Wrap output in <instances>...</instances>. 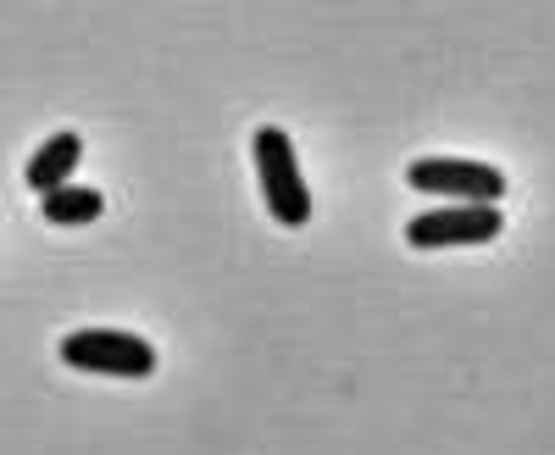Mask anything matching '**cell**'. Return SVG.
<instances>
[{"instance_id":"obj_3","label":"cell","mask_w":555,"mask_h":455,"mask_svg":"<svg viewBox=\"0 0 555 455\" xmlns=\"http://www.w3.org/2000/svg\"><path fill=\"white\" fill-rule=\"evenodd\" d=\"M405 184L416 195H444L450 206H500L505 172L489 161H467V156H423L405 167Z\"/></svg>"},{"instance_id":"obj_6","label":"cell","mask_w":555,"mask_h":455,"mask_svg":"<svg viewBox=\"0 0 555 455\" xmlns=\"http://www.w3.org/2000/svg\"><path fill=\"white\" fill-rule=\"evenodd\" d=\"M101 211H106V195L89 190V184H67L56 195H39V217L51 227H83V222H95Z\"/></svg>"},{"instance_id":"obj_1","label":"cell","mask_w":555,"mask_h":455,"mask_svg":"<svg viewBox=\"0 0 555 455\" xmlns=\"http://www.w3.org/2000/svg\"><path fill=\"white\" fill-rule=\"evenodd\" d=\"M250 156H256V184H261V200L267 211L284 222V227H306L311 217V195H306V178H300V161H295V145L284 128H256L250 140Z\"/></svg>"},{"instance_id":"obj_4","label":"cell","mask_w":555,"mask_h":455,"mask_svg":"<svg viewBox=\"0 0 555 455\" xmlns=\"http://www.w3.org/2000/svg\"><path fill=\"white\" fill-rule=\"evenodd\" d=\"M505 211L500 206H439L405 222V245L411 250H450V245H489L500 239Z\"/></svg>"},{"instance_id":"obj_5","label":"cell","mask_w":555,"mask_h":455,"mask_svg":"<svg viewBox=\"0 0 555 455\" xmlns=\"http://www.w3.org/2000/svg\"><path fill=\"white\" fill-rule=\"evenodd\" d=\"M83 161V140L78 133H51L34 156H28V190L34 195H56V190H67V178H73V167Z\"/></svg>"},{"instance_id":"obj_2","label":"cell","mask_w":555,"mask_h":455,"mask_svg":"<svg viewBox=\"0 0 555 455\" xmlns=\"http://www.w3.org/2000/svg\"><path fill=\"white\" fill-rule=\"evenodd\" d=\"M62 361L73 373H101V378H151L156 373V344L128 328H78L62 339Z\"/></svg>"}]
</instances>
